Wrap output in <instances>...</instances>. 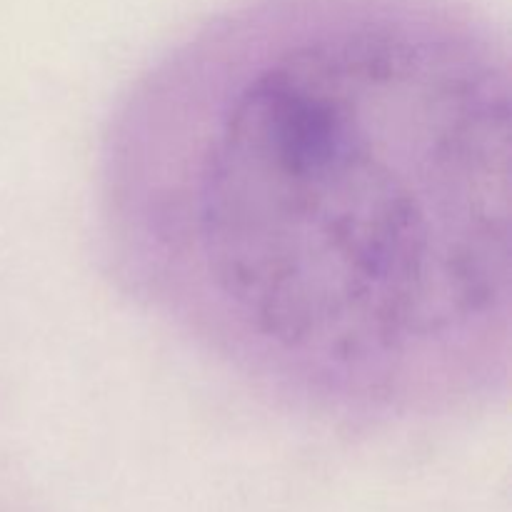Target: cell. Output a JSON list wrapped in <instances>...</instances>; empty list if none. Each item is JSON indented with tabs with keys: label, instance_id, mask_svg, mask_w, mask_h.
I'll use <instances>...</instances> for the list:
<instances>
[{
	"label": "cell",
	"instance_id": "cell-1",
	"mask_svg": "<svg viewBox=\"0 0 512 512\" xmlns=\"http://www.w3.org/2000/svg\"><path fill=\"white\" fill-rule=\"evenodd\" d=\"M510 65L380 10L208 33L130 88L100 200L120 278L253 388L348 420L508 393Z\"/></svg>",
	"mask_w": 512,
	"mask_h": 512
}]
</instances>
